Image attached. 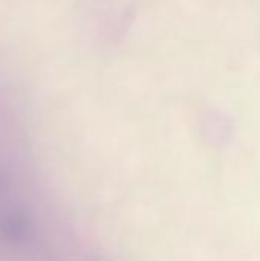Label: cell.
Returning <instances> with one entry per match:
<instances>
[{"instance_id": "1", "label": "cell", "mask_w": 260, "mask_h": 261, "mask_svg": "<svg viewBox=\"0 0 260 261\" xmlns=\"http://www.w3.org/2000/svg\"><path fill=\"white\" fill-rule=\"evenodd\" d=\"M31 222L25 213L18 210H6L0 214V234L2 237L15 245L26 243L29 240Z\"/></svg>"}, {"instance_id": "2", "label": "cell", "mask_w": 260, "mask_h": 261, "mask_svg": "<svg viewBox=\"0 0 260 261\" xmlns=\"http://www.w3.org/2000/svg\"><path fill=\"white\" fill-rule=\"evenodd\" d=\"M3 191H5V188H3V177L0 176V196L3 194Z\"/></svg>"}]
</instances>
